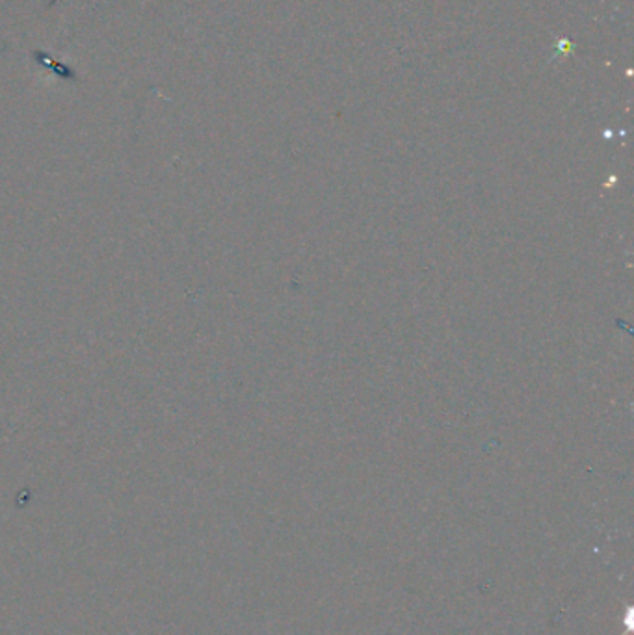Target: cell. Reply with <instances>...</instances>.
<instances>
[{
  "label": "cell",
  "mask_w": 634,
  "mask_h": 635,
  "mask_svg": "<svg viewBox=\"0 0 634 635\" xmlns=\"http://www.w3.org/2000/svg\"><path fill=\"white\" fill-rule=\"evenodd\" d=\"M34 57H36L38 62L44 63V65H49L52 71H57V75L64 76V78H70V81H76L75 73H73L70 68H65L64 63L54 62V60H51L49 54H45V52H36Z\"/></svg>",
  "instance_id": "1"
}]
</instances>
